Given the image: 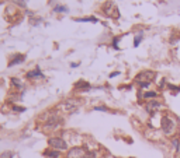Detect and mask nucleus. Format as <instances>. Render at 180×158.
Segmentation results:
<instances>
[{"mask_svg": "<svg viewBox=\"0 0 180 158\" xmlns=\"http://www.w3.org/2000/svg\"><path fill=\"white\" fill-rule=\"evenodd\" d=\"M149 86H151V83H142V84H139L141 88H148Z\"/></svg>", "mask_w": 180, "mask_h": 158, "instance_id": "obj_23", "label": "nucleus"}, {"mask_svg": "<svg viewBox=\"0 0 180 158\" xmlns=\"http://www.w3.org/2000/svg\"><path fill=\"white\" fill-rule=\"evenodd\" d=\"M27 79H30V80H33V79H44V74H42V72L40 70V67H35L34 70H30V72L27 73Z\"/></svg>", "mask_w": 180, "mask_h": 158, "instance_id": "obj_9", "label": "nucleus"}, {"mask_svg": "<svg viewBox=\"0 0 180 158\" xmlns=\"http://www.w3.org/2000/svg\"><path fill=\"white\" fill-rule=\"evenodd\" d=\"M53 11H57V13H68V7H65V6H55V7H53Z\"/></svg>", "mask_w": 180, "mask_h": 158, "instance_id": "obj_17", "label": "nucleus"}, {"mask_svg": "<svg viewBox=\"0 0 180 158\" xmlns=\"http://www.w3.org/2000/svg\"><path fill=\"white\" fill-rule=\"evenodd\" d=\"M48 145L53 150H58V151L68 150V143L62 137H49L48 138Z\"/></svg>", "mask_w": 180, "mask_h": 158, "instance_id": "obj_3", "label": "nucleus"}, {"mask_svg": "<svg viewBox=\"0 0 180 158\" xmlns=\"http://www.w3.org/2000/svg\"><path fill=\"white\" fill-rule=\"evenodd\" d=\"M75 90H79V91H87L90 90V84L87 81H83V80H80L75 84Z\"/></svg>", "mask_w": 180, "mask_h": 158, "instance_id": "obj_10", "label": "nucleus"}, {"mask_svg": "<svg viewBox=\"0 0 180 158\" xmlns=\"http://www.w3.org/2000/svg\"><path fill=\"white\" fill-rule=\"evenodd\" d=\"M11 109H13L14 112H24L25 111L24 106H17V105H11Z\"/></svg>", "mask_w": 180, "mask_h": 158, "instance_id": "obj_18", "label": "nucleus"}, {"mask_svg": "<svg viewBox=\"0 0 180 158\" xmlns=\"http://www.w3.org/2000/svg\"><path fill=\"white\" fill-rule=\"evenodd\" d=\"M160 106H162V104H160V102L152 99V101H149L147 105H145V109H147V112H149V113H155L158 109L160 108Z\"/></svg>", "mask_w": 180, "mask_h": 158, "instance_id": "obj_7", "label": "nucleus"}, {"mask_svg": "<svg viewBox=\"0 0 180 158\" xmlns=\"http://www.w3.org/2000/svg\"><path fill=\"white\" fill-rule=\"evenodd\" d=\"M94 111H103V112H107L108 108H106V106H94Z\"/></svg>", "mask_w": 180, "mask_h": 158, "instance_id": "obj_21", "label": "nucleus"}, {"mask_svg": "<svg viewBox=\"0 0 180 158\" xmlns=\"http://www.w3.org/2000/svg\"><path fill=\"white\" fill-rule=\"evenodd\" d=\"M10 83H11V86H14L16 88H21V87H23V83L18 79H16V77H13V79L10 80Z\"/></svg>", "mask_w": 180, "mask_h": 158, "instance_id": "obj_15", "label": "nucleus"}, {"mask_svg": "<svg viewBox=\"0 0 180 158\" xmlns=\"http://www.w3.org/2000/svg\"><path fill=\"white\" fill-rule=\"evenodd\" d=\"M160 126H162V132H163L165 136H173L174 132H176V122H174V119H172L167 115L162 116Z\"/></svg>", "mask_w": 180, "mask_h": 158, "instance_id": "obj_1", "label": "nucleus"}, {"mask_svg": "<svg viewBox=\"0 0 180 158\" xmlns=\"http://www.w3.org/2000/svg\"><path fill=\"white\" fill-rule=\"evenodd\" d=\"M118 74H120V72H114V73H111V74H110V79H113V77H117Z\"/></svg>", "mask_w": 180, "mask_h": 158, "instance_id": "obj_24", "label": "nucleus"}, {"mask_svg": "<svg viewBox=\"0 0 180 158\" xmlns=\"http://www.w3.org/2000/svg\"><path fill=\"white\" fill-rule=\"evenodd\" d=\"M127 158H135V157H127Z\"/></svg>", "mask_w": 180, "mask_h": 158, "instance_id": "obj_25", "label": "nucleus"}, {"mask_svg": "<svg viewBox=\"0 0 180 158\" xmlns=\"http://www.w3.org/2000/svg\"><path fill=\"white\" fill-rule=\"evenodd\" d=\"M87 154L86 148L84 147H72L68 151V158H84Z\"/></svg>", "mask_w": 180, "mask_h": 158, "instance_id": "obj_6", "label": "nucleus"}, {"mask_svg": "<svg viewBox=\"0 0 180 158\" xmlns=\"http://www.w3.org/2000/svg\"><path fill=\"white\" fill-rule=\"evenodd\" d=\"M11 2L20 7H25V2H24V0H11Z\"/></svg>", "mask_w": 180, "mask_h": 158, "instance_id": "obj_20", "label": "nucleus"}, {"mask_svg": "<svg viewBox=\"0 0 180 158\" xmlns=\"http://www.w3.org/2000/svg\"><path fill=\"white\" fill-rule=\"evenodd\" d=\"M179 158H180V157H179Z\"/></svg>", "mask_w": 180, "mask_h": 158, "instance_id": "obj_26", "label": "nucleus"}, {"mask_svg": "<svg viewBox=\"0 0 180 158\" xmlns=\"http://www.w3.org/2000/svg\"><path fill=\"white\" fill-rule=\"evenodd\" d=\"M0 158H13V152L11 151H4L0 154Z\"/></svg>", "mask_w": 180, "mask_h": 158, "instance_id": "obj_19", "label": "nucleus"}, {"mask_svg": "<svg viewBox=\"0 0 180 158\" xmlns=\"http://www.w3.org/2000/svg\"><path fill=\"white\" fill-rule=\"evenodd\" d=\"M103 13L106 14L107 17H110V18H118L120 17V11L118 9L115 7V4L113 2H106L103 6Z\"/></svg>", "mask_w": 180, "mask_h": 158, "instance_id": "obj_4", "label": "nucleus"}, {"mask_svg": "<svg viewBox=\"0 0 180 158\" xmlns=\"http://www.w3.org/2000/svg\"><path fill=\"white\" fill-rule=\"evenodd\" d=\"M154 77H155V72H152V70H143L139 74H137L135 81H137L138 84H142V83H152Z\"/></svg>", "mask_w": 180, "mask_h": 158, "instance_id": "obj_5", "label": "nucleus"}, {"mask_svg": "<svg viewBox=\"0 0 180 158\" xmlns=\"http://www.w3.org/2000/svg\"><path fill=\"white\" fill-rule=\"evenodd\" d=\"M141 41H142V32H139V34H137V35H135V38H134V46H135V48H138V46H139V43H141Z\"/></svg>", "mask_w": 180, "mask_h": 158, "instance_id": "obj_16", "label": "nucleus"}, {"mask_svg": "<svg viewBox=\"0 0 180 158\" xmlns=\"http://www.w3.org/2000/svg\"><path fill=\"white\" fill-rule=\"evenodd\" d=\"M79 105H80L79 99L69 98V99H66V101L62 102V104L59 105V108L62 109L65 113H73V112H76V111H77Z\"/></svg>", "mask_w": 180, "mask_h": 158, "instance_id": "obj_2", "label": "nucleus"}, {"mask_svg": "<svg viewBox=\"0 0 180 158\" xmlns=\"http://www.w3.org/2000/svg\"><path fill=\"white\" fill-rule=\"evenodd\" d=\"M44 155L45 157H49V158H59V151L58 150H47V151H44Z\"/></svg>", "mask_w": 180, "mask_h": 158, "instance_id": "obj_11", "label": "nucleus"}, {"mask_svg": "<svg viewBox=\"0 0 180 158\" xmlns=\"http://www.w3.org/2000/svg\"><path fill=\"white\" fill-rule=\"evenodd\" d=\"M156 97H158V92L156 91H147V92H143L142 98H145V99H155Z\"/></svg>", "mask_w": 180, "mask_h": 158, "instance_id": "obj_12", "label": "nucleus"}, {"mask_svg": "<svg viewBox=\"0 0 180 158\" xmlns=\"http://www.w3.org/2000/svg\"><path fill=\"white\" fill-rule=\"evenodd\" d=\"M113 46H114V49H120V48H118V38H114V41H113Z\"/></svg>", "mask_w": 180, "mask_h": 158, "instance_id": "obj_22", "label": "nucleus"}, {"mask_svg": "<svg viewBox=\"0 0 180 158\" xmlns=\"http://www.w3.org/2000/svg\"><path fill=\"white\" fill-rule=\"evenodd\" d=\"M172 145H173L174 151H179V150H180V138L179 137H173V138H172Z\"/></svg>", "mask_w": 180, "mask_h": 158, "instance_id": "obj_13", "label": "nucleus"}, {"mask_svg": "<svg viewBox=\"0 0 180 158\" xmlns=\"http://www.w3.org/2000/svg\"><path fill=\"white\" fill-rule=\"evenodd\" d=\"M75 21H80V23H97V18L94 17H86V18H75Z\"/></svg>", "mask_w": 180, "mask_h": 158, "instance_id": "obj_14", "label": "nucleus"}, {"mask_svg": "<svg viewBox=\"0 0 180 158\" xmlns=\"http://www.w3.org/2000/svg\"><path fill=\"white\" fill-rule=\"evenodd\" d=\"M24 60H25V55H21V53H16V55H13V56H11L10 62H9V67L16 66V64H20V63H23Z\"/></svg>", "mask_w": 180, "mask_h": 158, "instance_id": "obj_8", "label": "nucleus"}]
</instances>
